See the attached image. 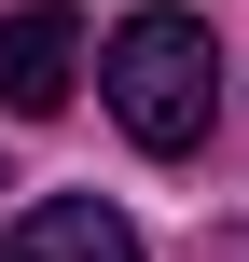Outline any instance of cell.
I'll list each match as a JSON object with an SVG mask.
<instances>
[{
  "mask_svg": "<svg viewBox=\"0 0 249 262\" xmlns=\"http://www.w3.org/2000/svg\"><path fill=\"white\" fill-rule=\"evenodd\" d=\"M0 262H139V221L125 207H97V193H55V207H28Z\"/></svg>",
  "mask_w": 249,
  "mask_h": 262,
  "instance_id": "obj_3",
  "label": "cell"
},
{
  "mask_svg": "<svg viewBox=\"0 0 249 262\" xmlns=\"http://www.w3.org/2000/svg\"><path fill=\"white\" fill-rule=\"evenodd\" d=\"M0 193H14V180H0Z\"/></svg>",
  "mask_w": 249,
  "mask_h": 262,
  "instance_id": "obj_4",
  "label": "cell"
},
{
  "mask_svg": "<svg viewBox=\"0 0 249 262\" xmlns=\"http://www.w3.org/2000/svg\"><path fill=\"white\" fill-rule=\"evenodd\" d=\"M97 83H111V124L139 138V152H208V124H222V41L194 28V14H125L111 28V55H97Z\"/></svg>",
  "mask_w": 249,
  "mask_h": 262,
  "instance_id": "obj_1",
  "label": "cell"
},
{
  "mask_svg": "<svg viewBox=\"0 0 249 262\" xmlns=\"http://www.w3.org/2000/svg\"><path fill=\"white\" fill-rule=\"evenodd\" d=\"M69 83H83V14H69V0L0 14V111L42 124V111H69Z\"/></svg>",
  "mask_w": 249,
  "mask_h": 262,
  "instance_id": "obj_2",
  "label": "cell"
}]
</instances>
